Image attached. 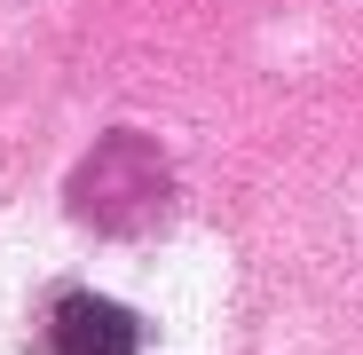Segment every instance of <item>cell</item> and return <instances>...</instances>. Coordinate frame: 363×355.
I'll return each instance as SVG.
<instances>
[{"label":"cell","instance_id":"cell-1","mask_svg":"<svg viewBox=\"0 0 363 355\" xmlns=\"http://www.w3.org/2000/svg\"><path fill=\"white\" fill-rule=\"evenodd\" d=\"M48 355H143V316L103 292H64L48 308Z\"/></svg>","mask_w":363,"mask_h":355}]
</instances>
